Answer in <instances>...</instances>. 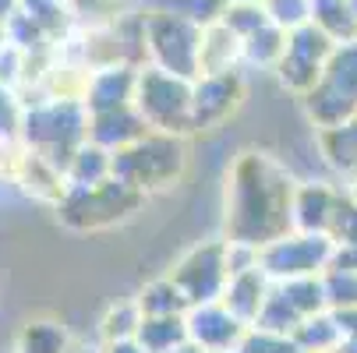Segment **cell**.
Masks as SVG:
<instances>
[{"instance_id": "7a4b0ae2", "label": "cell", "mask_w": 357, "mask_h": 353, "mask_svg": "<svg viewBox=\"0 0 357 353\" xmlns=\"http://www.w3.org/2000/svg\"><path fill=\"white\" fill-rule=\"evenodd\" d=\"M138 107L149 120H170V117H188L191 113V88L188 78H177L170 71L149 68L138 74Z\"/></svg>"}, {"instance_id": "5b68a950", "label": "cell", "mask_w": 357, "mask_h": 353, "mask_svg": "<svg viewBox=\"0 0 357 353\" xmlns=\"http://www.w3.org/2000/svg\"><path fill=\"white\" fill-rule=\"evenodd\" d=\"M230 4H262V0H230Z\"/></svg>"}, {"instance_id": "277c9868", "label": "cell", "mask_w": 357, "mask_h": 353, "mask_svg": "<svg viewBox=\"0 0 357 353\" xmlns=\"http://www.w3.org/2000/svg\"><path fill=\"white\" fill-rule=\"evenodd\" d=\"M262 8L269 22L280 25L283 32H294L312 22V0H262Z\"/></svg>"}, {"instance_id": "6da1fadb", "label": "cell", "mask_w": 357, "mask_h": 353, "mask_svg": "<svg viewBox=\"0 0 357 353\" xmlns=\"http://www.w3.org/2000/svg\"><path fill=\"white\" fill-rule=\"evenodd\" d=\"M145 49L152 54L160 71H170L177 78H195L198 49H202V25L156 8L145 15Z\"/></svg>"}, {"instance_id": "3957f363", "label": "cell", "mask_w": 357, "mask_h": 353, "mask_svg": "<svg viewBox=\"0 0 357 353\" xmlns=\"http://www.w3.org/2000/svg\"><path fill=\"white\" fill-rule=\"evenodd\" d=\"M156 8L206 29V25H216L223 18V11L230 8V0H156Z\"/></svg>"}]
</instances>
